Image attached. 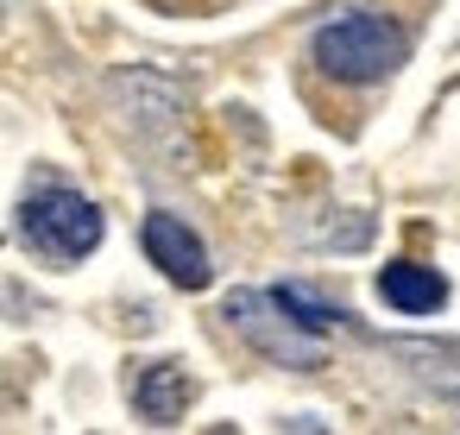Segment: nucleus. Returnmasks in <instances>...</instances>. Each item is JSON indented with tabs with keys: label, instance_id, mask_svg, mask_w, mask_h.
<instances>
[{
	"label": "nucleus",
	"instance_id": "20e7f679",
	"mask_svg": "<svg viewBox=\"0 0 460 435\" xmlns=\"http://www.w3.org/2000/svg\"><path fill=\"white\" fill-rule=\"evenodd\" d=\"M139 240H146V253H152V265L171 278V284H183V290H202L208 278H215V265H208V246L196 240V227L183 221V215H146V227H139Z\"/></svg>",
	"mask_w": 460,
	"mask_h": 435
},
{
	"label": "nucleus",
	"instance_id": "f03ea898",
	"mask_svg": "<svg viewBox=\"0 0 460 435\" xmlns=\"http://www.w3.org/2000/svg\"><path fill=\"white\" fill-rule=\"evenodd\" d=\"M20 234H26V246H32V253H45V259H58V265H70V259H83V253H95V246H102L108 221H102V209H95L83 190L45 183V190H32V196H26V209H20Z\"/></svg>",
	"mask_w": 460,
	"mask_h": 435
},
{
	"label": "nucleus",
	"instance_id": "7ed1b4c3",
	"mask_svg": "<svg viewBox=\"0 0 460 435\" xmlns=\"http://www.w3.org/2000/svg\"><path fill=\"white\" fill-rule=\"evenodd\" d=\"M227 322H234L265 360H278V366H303V372L322 366V334H309L303 322H290L271 290H265V297H259V290H234V297H227Z\"/></svg>",
	"mask_w": 460,
	"mask_h": 435
},
{
	"label": "nucleus",
	"instance_id": "0eeeda50",
	"mask_svg": "<svg viewBox=\"0 0 460 435\" xmlns=\"http://www.w3.org/2000/svg\"><path fill=\"white\" fill-rule=\"evenodd\" d=\"M391 353L410 360V372H416L435 397H447V404L460 410V347H447V341H391Z\"/></svg>",
	"mask_w": 460,
	"mask_h": 435
},
{
	"label": "nucleus",
	"instance_id": "423d86ee",
	"mask_svg": "<svg viewBox=\"0 0 460 435\" xmlns=\"http://www.w3.org/2000/svg\"><path fill=\"white\" fill-rule=\"evenodd\" d=\"M183 404H190V372L177 366V360H152L139 378H133V410L146 416V422H177L183 416Z\"/></svg>",
	"mask_w": 460,
	"mask_h": 435
},
{
	"label": "nucleus",
	"instance_id": "6e6552de",
	"mask_svg": "<svg viewBox=\"0 0 460 435\" xmlns=\"http://www.w3.org/2000/svg\"><path fill=\"white\" fill-rule=\"evenodd\" d=\"M271 297H278V309H284L290 322H303L309 334H328V328H341V322H347V309H341V303H328L315 284H296V278H290V284H271Z\"/></svg>",
	"mask_w": 460,
	"mask_h": 435
},
{
	"label": "nucleus",
	"instance_id": "f257e3e1",
	"mask_svg": "<svg viewBox=\"0 0 460 435\" xmlns=\"http://www.w3.org/2000/svg\"><path fill=\"white\" fill-rule=\"evenodd\" d=\"M309 58H315L334 83H385V76L410 58V39H403L385 13L347 7V13H334V20L315 26Z\"/></svg>",
	"mask_w": 460,
	"mask_h": 435
},
{
	"label": "nucleus",
	"instance_id": "39448f33",
	"mask_svg": "<svg viewBox=\"0 0 460 435\" xmlns=\"http://www.w3.org/2000/svg\"><path fill=\"white\" fill-rule=\"evenodd\" d=\"M378 297H385L397 315H435V309L447 303V278L429 271V265H416V259H397V265L378 271Z\"/></svg>",
	"mask_w": 460,
	"mask_h": 435
}]
</instances>
